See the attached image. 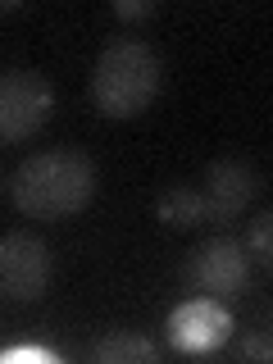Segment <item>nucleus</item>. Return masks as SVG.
Segmentation results:
<instances>
[{
  "label": "nucleus",
  "mask_w": 273,
  "mask_h": 364,
  "mask_svg": "<svg viewBox=\"0 0 273 364\" xmlns=\"http://www.w3.org/2000/svg\"><path fill=\"white\" fill-rule=\"evenodd\" d=\"M91 191H96V164L73 146L28 155L9 178V200L18 205V214L46 219V223L73 219L91 200Z\"/></svg>",
  "instance_id": "nucleus-1"
},
{
  "label": "nucleus",
  "mask_w": 273,
  "mask_h": 364,
  "mask_svg": "<svg viewBox=\"0 0 273 364\" xmlns=\"http://www.w3.org/2000/svg\"><path fill=\"white\" fill-rule=\"evenodd\" d=\"M159 77H164L159 55L146 41H109L91 68V105L105 119H132L159 96Z\"/></svg>",
  "instance_id": "nucleus-2"
},
{
  "label": "nucleus",
  "mask_w": 273,
  "mask_h": 364,
  "mask_svg": "<svg viewBox=\"0 0 273 364\" xmlns=\"http://www.w3.org/2000/svg\"><path fill=\"white\" fill-rule=\"evenodd\" d=\"M182 278L191 282V291L210 296V301H237L250 287V255L237 237H210L187 255Z\"/></svg>",
  "instance_id": "nucleus-3"
},
{
  "label": "nucleus",
  "mask_w": 273,
  "mask_h": 364,
  "mask_svg": "<svg viewBox=\"0 0 273 364\" xmlns=\"http://www.w3.org/2000/svg\"><path fill=\"white\" fill-rule=\"evenodd\" d=\"M50 109H55V91L41 73H32V68L0 73V146L28 141L50 119Z\"/></svg>",
  "instance_id": "nucleus-4"
},
{
  "label": "nucleus",
  "mask_w": 273,
  "mask_h": 364,
  "mask_svg": "<svg viewBox=\"0 0 273 364\" xmlns=\"http://www.w3.org/2000/svg\"><path fill=\"white\" fill-rule=\"evenodd\" d=\"M50 282V250L37 232L0 237V296L9 301H37Z\"/></svg>",
  "instance_id": "nucleus-5"
},
{
  "label": "nucleus",
  "mask_w": 273,
  "mask_h": 364,
  "mask_svg": "<svg viewBox=\"0 0 273 364\" xmlns=\"http://www.w3.org/2000/svg\"><path fill=\"white\" fill-rule=\"evenodd\" d=\"M232 337V314H228L223 301H210V296H191L182 301L173 314H168V346L173 350H219L223 341Z\"/></svg>",
  "instance_id": "nucleus-6"
},
{
  "label": "nucleus",
  "mask_w": 273,
  "mask_h": 364,
  "mask_svg": "<svg viewBox=\"0 0 273 364\" xmlns=\"http://www.w3.org/2000/svg\"><path fill=\"white\" fill-rule=\"evenodd\" d=\"M205 205H210V219H242L255 200V168L246 159H214L210 173H205Z\"/></svg>",
  "instance_id": "nucleus-7"
},
{
  "label": "nucleus",
  "mask_w": 273,
  "mask_h": 364,
  "mask_svg": "<svg viewBox=\"0 0 273 364\" xmlns=\"http://www.w3.org/2000/svg\"><path fill=\"white\" fill-rule=\"evenodd\" d=\"M155 219L164 223V228H200V223H210L205 191H196V187H168V191H159Z\"/></svg>",
  "instance_id": "nucleus-8"
},
{
  "label": "nucleus",
  "mask_w": 273,
  "mask_h": 364,
  "mask_svg": "<svg viewBox=\"0 0 273 364\" xmlns=\"http://www.w3.org/2000/svg\"><path fill=\"white\" fill-rule=\"evenodd\" d=\"M155 355H159V346L141 333H109L91 346V360L96 364H151Z\"/></svg>",
  "instance_id": "nucleus-9"
},
{
  "label": "nucleus",
  "mask_w": 273,
  "mask_h": 364,
  "mask_svg": "<svg viewBox=\"0 0 273 364\" xmlns=\"http://www.w3.org/2000/svg\"><path fill=\"white\" fill-rule=\"evenodd\" d=\"M246 250L259 259V264H269V250H273V214H255V223H250L246 232Z\"/></svg>",
  "instance_id": "nucleus-10"
},
{
  "label": "nucleus",
  "mask_w": 273,
  "mask_h": 364,
  "mask_svg": "<svg viewBox=\"0 0 273 364\" xmlns=\"http://www.w3.org/2000/svg\"><path fill=\"white\" fill-rule=\"evenodd\" d=\"M237 355H242V360H269V355H273L269 333H250V337H242V341H237Z\"/></svg>",
  "instance_id": "nucleus-11"
},
{
  "label": "nucleus",
  "mask_w": 273,
  "mask_h": 364,
  "mask_svg": "<svg viewBox=\"0 0 273 364\" xmlns=\"http://www.w3.org/2000/svg\"><path fill=\"white\" fill-rule=\"evenodd\" d=\"M114 14L119 18H151L155 0H114Z\"/></svg>",
  "instance_id": "nucleus-12"
}]
</instances>
